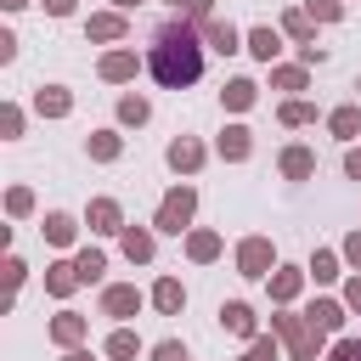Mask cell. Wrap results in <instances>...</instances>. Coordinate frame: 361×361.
Returning a JSON list of instances; mask_svg holds the SVG:
<instances>
[{"label": "cell", "mask_w": 361, "mask_h": 361, "mask_svg": "<svg viewBox=\"0 0 361 361\" xmlns=\"http://www.w3.org/2000/svg\"><path fill=\"white\" fill-rule=\"evenodd\" d=\"M152 73H158V85H169V90H180V85H192V79L203 73V45L192 39L186 23H169V28L158 34V45H152Z\"/></svg>", "instance_id": "6da1fadb"}, {"label": "cell", "mask_w": 361, "mask_h": 361, "mask_svg": "<svg viewBox=\"0 0 361 361\" xmlns=\"http://www.w3.org/2000/svg\"><path fill=\"white\" fill-rule=\"evenodd\" d=\"M276 333L293 344L299 361H316V344H322V327L316 322H299V316H276Z\"/></svg>", "instance_id": "7a4b0ae2"}, {"label": "cell", "mask_w": 361, "mask_h": 361, "mask_svg": "<svg viewBox=\"0 0 361 361\" xmlns=\"http://www.w3.org/2000/svg\"><path fill=\"white\" fill-rule=\"evenodd\" d=\"M192 209H197V192H192V186H175V192L164 197V209H158V231H180V226L192 220Z\"/></svg>", "instance_id": "3957f363"}, {"label": "cell", "mask_w": 361, "mask_h": 361, "mask_svg": "<svg viewBox=\"0 0 361 361\" xmlns=\"http://www.w3.org/2000/svg\"><path fill=\"white\" fill-rule=\"evenodd\" d=\"M237 265H243V276H265V271L276 265V248H271V237H248V243L237 248Z\"/></svg>", "instance_id": "277c9868"}, {"label": "cell", "mask_w": 361, "mask_h": 361, "mask_svg": "<svg viewBox=\"0 0 361 361\" xmlns=\"http://www.w3.org/2000/svg\"><path fill=\"white\" fill-rule=\"evenodd\" d=\"M152 305H158L164 316H180V310H186V288H180L175 276H164V282L152 288Z\"/></svg>", "instance_id": "5b68a950"}, {"label": "cell", "mask_w": 361, "mask_h": 361, "mask_svg": "<svg viewBox=\"0 0 361 361\" xmlns=\"http://www.w3.org/2000/svg\"><path fill=\"white\" fill-rule=\"evenodd\" d=\"M102 310H107V316H135V310H141V293H135V288H107V293H102Z\"/></svg>", "instance_id": "8992f818"}, {"label": "cell", "mask_w": 361, "mask_h": 361, "mask_svg": "<svg viewBox=\"0 0 361 361\" xmlns=\"http://www.w3.org/2000/svg\"><path fill=\"white\" fill-rule=\"evenodd\" d=\"M169 164H175V169H186V175H192V169H197V164H203V147H197V141H186V135H180V141H169Z\"/></svg>", "instance_id": "52a82bcc"}, {"label": "cell", "mask_w": 361, "mask_h": 361, "mask_svg": "<svg viewBox=\"0 0 361 361\" xmlns=\"http://www.w3.org/2000/svg\"><path fill=\"white\" fill-rule=\"evenodd\" d=\"M282 175H288V180H305V175H316V158H310L305 147H288V152H282Z\"/></svg>", "instance_id": "ba28073f"}, {"label": "cell", "mask_w": 361, "mask_h": 361, "mask_svg": "<svg viewBox=\"0 0 361 361\" xmlns=\"http://www.w3.org/2000/svg\"><path fill=\"white\" fill-rule=\"evenodd\" d=\"M90 231H124V226H118V203H113V197H96V203H90Z\"/></svg>", "instance_id": "9c48e42d"}, {"label": "cell", "mask_w": 361, "mask_h": 361, "mask_svg": "<svg viewBox=\"0 0 361 361\" xmlns=\"http://www.w3.org/2000/svg\"><path fill=\"white\" fill-rule=\"evenodd\" d=\"M220 322H226L231 333H243V338L254 333V310H248V305H237V299H231V305H220Z\"/></svg>", "instance_id": "30bf717a"}, {"label": "cell", "mask_w": 361, "mask_h": 361, "mask_svg": "<svg viewBox=\"0 0 361 361\" xmlns=\"http://www.w3.org/2000/svg\"><path fill=\"white\" fill-rule=\"evenodd\" d=\"M51 338H56V344H79V338H85V316H73V310L56 316V322H51Z\"/></svg>", "instance_id": "8fae6325"}, {"label": "cell", "mask_w": 361, "mask_h": 361, "mask_svg": "<svg viewBox=\"0 0 361 361\" xmlns=\"http://www.w3.org/2000/svg\"><path fill=\"white\" fill-rule=\"evenodd\" d=\"M135 73V51H113V56H102V79H130Z\"/></svg>", "instance_id": "7c38bea8"}, {"label": "cell", "mask_w": 361, "mask_h": 361, "mask_svg": "<svg viewBox=\"0 0 361 361\" xmlns=\"http://www.w3.org/2000/svg\"><path fill=\"white\" fill-rule=\"evenodd\" d=\"M220 158H231V164L248 158V130H243V124H231V130L220 135Z\"/></svg>", "instance_id": "4fadbf2b"}, {"label": "cell", "mask_w": 361, "mask_h": 361, "mask_svg": "<svg viewBox=\"0 0 361 361\" xmlns=\"http://www.w3.org/2000/svg\"><path fill=\"white\" fill-rule=\"evenodd\" d=\"M248 51H254V56H259V62H271V56H276V51H282V39H276V34H271V28H254V34H248Z\"/></svg>", "instance_id": "5bb4252c"}, {"label": "cell", "mask_w": 361, "mask_h": 361, "mask_svg": "<svg viewBox=\"0 0 361 361\" xmlns=\"http://www.w3.org/2000/svg\"><path fill=\"white\" fill-rule=\"evenodd\" d=\"M34 107H39V113H51V118H62V113H68V90H62V85H51V90H39V96H34Z\"/></svg>", "instance_id": "9a60e30c"}, {"label": "cell", "mask_w": 361, "mask_h": 361, "mask_svg": "<svg viewBox=\"0 0 361 361\" xmlns=\"http://www.w3.org/2000/svg\"><path fill=\"white\" fill-rule=\"evenodd\" d=\"M310 322H316V327H322V333H333V327H338V322H344V310H338V305H333V299H316V305H310Z\"/></svg>", "instance_id": "2e32d148"}, {"label": "cell", "mask_w": 361, "mask_h": 361, "mask_svg": "<svg viewBox=\"0 0 361 361\" xmlns=\"http://www.w3.org/2000/svg\"><path fill=\"white\" fill-rule=\"evenodd\" d=\"M135 350H141V338H135V333H130V327H118V333H113V338H107V355H113V361H130V355H135Z\"/></svg>", "instance_id": "e0dca14e"}, {"label": "cell", "mask_w": 361, "mask_h": 361, "mask_svg": "<svg viewBox=\"0 0 361 361\" xmlns=\"http://www.w3.org/2000/svg\"><path fill=\"white\" fill-rule=\"evenodd\" d=\"M209 39H214V51H237V28L226 17H209Z\"/></svg>", "instance_id": "ac0fdd59"}, {"label": "cell", "mask_w": 361, "mask_h": 361, "mask_svg": "<svg viewBox=\"0 0 361 361\" xmlns=\"http://www.w3.org/2000/svg\"><path fill=\"white\" fill-rule=\"evenodd\" d=\"M186 254H192V259H214V254H220V237H214V231H192Z\"/></svg>", "instance_id": "d6986e66"}, {"label": "cell", "mask_w": 361, "mask_h": 361, "mask_svg": "<svg viewBox=\"0 0 361 361\" xmlns=\"http://www.w3.org/2000/svg\"><path fill=\"white\" fill-rule=\"evenodd\" d=\"M310 276H316V282H333V276H338V254L316 248V254H310Z\"/></svg>", "instance_id": "ffe728a7"}, {"label": "cell", "mask_w": 361, "mask_h": 361, "mask_svg": "<svg viewBox=\"0 0 361 361\" xmlns=\"http://www.w3.org/2000/svg\"><path fill=\"white\" fill-rule=\"evenodd\" d=\"M73 282H79V265H51V276H45L51 293H73Z\"/></svg>", "instance_id": "44dd1931"}, {"label": "cell", "mask_w": 361, "mask_h": 361, "mask_svg": "<svg viewBox=\"0 0 361 361\" xmlns=\"http://www.w3.org/2000/svg\"><path fill=\"white\" fill-rule=\"evenodd\" d=\"M248 102H254V79H231V85H226V107H237V113H243Z\"/></svg>", "instance_id": "7402d4cb"}, {"label": "cell", "mask_w": 361, "mask_h": 361, "mask_svg": "<svg viewBox=\"0 0 361 361\" xmlns=\"http://www.w3.org/2000/svg\"><path fill=\"white\" fill-rule=\"evenodd\" d=\"M124 254H130V259H152V237L130 226V231H124Z\"/></svg>", "instance_id": "603a6c76"}, {"label": "cell", "mask_w": 361, "mask_h": 361, "mask_svg": "<svg viewBox=\"0 0 361 361\" xmlns=\"http://www.w3.org/2000/svg\"><path fill=\"white\" fill-rule=\"evenodd\" d=\"M73 265H79V282H96V276H102V271H107V259H102V254H96V248H85V254H79V259H73Z\"/></svg>", "instance_id": "cb8c5ba5"}, {"label": "cell", "mask_w": 361, "mask_h": 361, "mask_svg": "<svg viewBox=\"0 0 361 361\" xmlns=\"http://www.w3.org/2000/svg\"><path fill=\"white\" fill-rule=\"evenodd\" d=\"M124 34V17H90V39H118Z\"/></svg>", "instance_id": "d4e9b609"}, {"label": "cell", "mask_w": 361, "mask_h": 361, "mask_svg": "<svg viewBox=\"0 0 361 361\" xmlns=\"http://www.w3.org/2000/svg\"><path fill=\"white\" fill-rule=\"evenodd\" d=\"M327 124H333V135H355V130H361V113H355V107H338Z\"/></svg>", "instance_id": "484cf974"}, {"label": "cell", "mask_w": 361, "mask_h": 361, "mask_svg": "<svg viewBox=\"0 0 361 361\" xmlns=\"http://www.w3.org/2000/svg\"><path fill=\"white\" fill-rule=\"evenodd\" d=\"M45 237L51 243H73V220L68 214H45Z\"/></svg>", "instance_id": "4316f807"}, {"label": "cell", "mask_w": 361, "mask_h": 361, "mask_svg": "<svg viewBox=\"0 0 361 361\" xmlns=\"http://www.w3.org/2000/svg\"><path fill=\"white\" fill-rule=\"evenodd\" d=\"M90 158H118V135H113V130L90 135Z\"/></svg>", "instance_id": "83f0119b"}, {"label": "cell", "mask_w": 361, "mask_h": 361, "mask_svg": "<svg viewBox=\"0 0 361 361\" xmlns=\"http://www.w3.org/2000/svg\"><path fill=\"white\" fill-rule=\"evenodd\" d=\"M271 293H276V299H293V293H299V271H276V276H271Z\"/></svg>", "instance_id": "f1b7e54d"}, {"label": "cell", "mask_w": 361, "mask_h": 361, "mask_svg": "<svg viewBox=\"0 0 361 361\" xmlns=\"http://www.w3.org/2000/svg\"><path fill=\"white\" fill-rule=\"evenodd\" d=\"M118 118H124V124H141V118H147V102H141V96H124V102H118Z\"/></svg>", "instance_id": "f546056e"}, {"label": "cell", "mask_w": 361, "mask_h": 361, "mask_svg": "<svg viewBox=\"0 0 361 361\" xmlns=\"http://www.w3.org/2000/svg\"><path fill=\"white\" fill-rule=\"evenodd\" d=\"M271 79H276V85H282V90H305V73H299V68H276V73H271Z\"/></svg>", "instance_id": "4dcf8cb0"}, {"label": "cell", "mask_w": 361, "mask_h": 361, "mask_svg": "<svg viewBox=\"0 0 361 361\" xmlns=\"http://www.w3.org/2000/svg\"><path fill=\"white\" fill-rule=\"evenodd\" d=\"M152 361H186V350H180V344H175V338H164V344H158V350H152Z\"/></svg>", "instance_id": "1f68e13d"}, {"label": "cell", "mask_w": 361, "mask_h": 361, "mask_svg": "<svg viewBox=\"0 0 361 361\" xmlns=\"http://www.w3.org/2000/svg\"><path fill=\"white\" fill-rule=\"evenodd\" d=\"M305 118H310L305 102H288V107H282V124H305Z\"/></svg>", "instance_id": "d6a6232c"}, {"label": "cell", "mask_w": 361, "mask_h": 361, "mask_svg": "<svg viewBox=\"0 0 361 361\" xmlns=\"http://www.w3.org/2000/svg\"><path fill=\"white\" fill-rule=\"evenodd\" d=\"M310 11H316V17H322V23H333V17H338V11H344V6H338V0H310Z\"/></svg>", "instance_id": "836d02e7"}, {"label": "cell", "mask_w": 361, "mask_h": 361, "mask_svg": "<svg viewBox=\"0 0 361 361\" xmlns=\"http://www.w3.org/2000/svg\"><path fill=\"white\" fill-rule=\"evenodd\" d=\"M288 34H293V39H310V23H305L299 11H288Z\"/></svg>", "instance_id": "e575fe53"}, {"label": "cell", "mask_w": 361, "mask_h": 361, "mask_svg": "<svg viewBox=\"0 0 361 361\" xmlns=\"http://www.w3.org/2000/svg\"><path fill=\"white\" fill-rule=\"evenodd\" d=\"M175 11H192V17H209V0H169Z\"/></svg>", "instance_id": "d590c367"}, {"label": "cell", "mask_w": 361, "mask_h": 361, "mask_svg": "<svg viewBox=\"0 0 361 361\" xmlns=\"http://www.w3.org/2000/svg\"><path fill=\"white\" fill-rule=\"evenodd\" d=\"M333 361H361V344H355V338H344V344L333 350Z\"/></svg>", "instance_id": "8d00e7d4"}, {"label": "cell", "mask_w": 361, "mask_h": 361, "mask_svg": "<svg viewBox=\"0 0 361 361\" xmlns=\"http://www.w3.org/2000/svg\"><path fill=\"white\" fill-rule=\"evenodd\" d=\"M344 305H355V310H361V276H355V282H344Z\"/></svg>", "instance_id": "74e56055"}, {"label": "cell", "mask_w": 361, "mask_h": 361, "mask_svg": "<svg viewBox=\"0 0 361 361\" xmlns=\"http://www.w3.org/2000/svg\"><path fill=\"white\" fill-rule=\"evenodd\" d=\"M45 11H51V17H68V11H73V0H45Z\"/></svg>", "instance_id": "f35d334b"}, {"label": "cell", "mask_w": 361, "mask_h": 361, "mask_svg": "<svg viewBox=\"0 0 361 361\" xmlns=\"http://www.w3.org/2000/svg\"><path fill=\"white\" fill-rule=\"evenodd\" d=\"M344 169H350V180H361V147H355V152L344 158Z\"/></svg>", "instance_id": "ab89813d"}, {"label": "cell", "mask_w": 361, "mask_h": 361, "mask_svg": "<svg viewBox=\"0 0 361 361\" xmlns=\"http://www.w3.org/2000/svg\"><path fill=\"white\" fill-rule=\"evenodd\" d=\"M344 254H350V259L361 265V231H350V243H344Z\"/></svg>", "instance_id": "60d3db41"}, {"label": "cell", "mask_w": 361, "mask_h": 361, "mask_svg": "<svg viewBox=\"0 0 361 361\" xmlns=\"http://www.w3.org/2000/svg\"><path fill=\"white\" fill-rule=\"evenodd\" d=\"M113 6H118V11H135V6H141V0H113Z\"/></svg>", "instance_id": "b9f144b4"}, {"label": "cell", "mask_w": 361, "mask_h": 361, "mask_svg": "<svg viewBox=\"0 0 361 361\" xmlns=\"http://www.w3.org/2000/svg\"><path fill=\"white\" fill-rule=\"evenodd\" d=\"M68 361H90V355H85V350H73V355H68Z\"/></svg>", "instance_id": "7bdbcfd3"}, {"label": "cell", "mask_w": 361, "mask_h": 361, "mask_svg": "<svg viewBox=\"0 0 361 361\" xmlns=\"http://www.w3.org/2000/svg\"><path fill=\"white\" fill-rule=\"evenodd\" d=\"M6 6H11V11H17V6H28V0H6Z\"/></svg>", "instance_id": "ee69618b"}]
</instances>
